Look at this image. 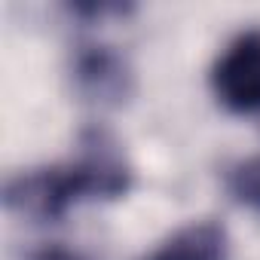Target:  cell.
I'll list each match as a JSON object with an SVG mask.
<instances>
[{
	"label": "cell",
	"mask_w": 260,
	"mask_h": 260,
	"mask_svg": "<svg viewBox=\"0 0 260 260\" xmlns=\"http://www.w3.org/2000/svg\"><path fill=\"white\" fill-rule=\"evenodd\" d=\"M135 184L119 141L107 128H86L80 135V156L61 166L31 169L7 181L4 205L34 223H58L77 202L122 199Z\"/></svg>",
	"instance_id": "1"
},
{
	"label": "cell",
	"mask_w": 260,
	"mask_h": 260,
	"mask_svg": "<svg viewBox=\"0 0 260 260\" xmlns=\"http://www.w3.org/2000/svg\"><path fill=\"white\" fill-rule=\"evenodd\" d=\"M71 83L80 101L98 110H116L135 95V71L107 43H80L71 58Z\"/></svg>",
	"instance_id": "2"
},
{
	"label": "cell",
	"mask_w": 260,
	"mask_h": 260,
	"mask_svg": "<svg viewBox=\"0 0 260 260\" xmlns=\"http://www.w3.org/2000/svg\"><path fill=\"white\" fill-rule=\"evenodd\" d=\"M217 104L239 116L260 113V28L236 34L208 74Z\"/></svg>",
	"instance_id": "3"
},
{
	"label": "cell",
	"mask_w": 260,
	"mask_h": 260,
	"mask_svg": "<svg viewBox=\"0 0 260 260\" xmlns=\"http://www.w3.org/2000/svg\"><path fill=\"white\" fill-rule=\"evenodd\" d=\"M144 260H230V233L211 217L193 220L166 236Z\"/></svg>",
	"instance_id": "4"
},
{
	"label": "cell",
	"mask_w": 260,
	"mask_h": 260,
	"mask_svg": "<svg viewBox=\"0 0 260 260\" xmlns=\"http://www.w3.org/2000/svg\"><path fill=\"white\" fill-rule=\"evenodd\" d=\"M223 184L236 205L248 208L251 214H260V153L230 166Z\"/></svg>",
	"instance_id": "5"
},
{
	"label": "cell",
	"mask_w": 260,
	"mask_h": 260,
	"mask_svg": "<svg viewBox=\"0 0 260 260\" xmlns=\"http://www.w3.org/2000/svg\"><path fill=\"white\" fill-rule=\"evenodd\" d=\"M71 16L77 19H86V22H101V19H110V16H128L132 13V4H110V0H77V4H68L64 7Z\"/></svg>",
	"instance_id": "6"
},
{
	"label": "cell",
	"mask_w": 260,
	"mask_h": 260,
	"mask_svg": "<svg viewBox=\"0 0 260 260\" xmlns=\"http://www.w3.org/2000/svg\"><path fill=\"white\" fill-rule=\"evenodd\" d=\"M28 260H92V257H86L83 251L64 248V245H43V248H34Z\"/></svg>",
	"instance_id": "7"
}]
</instances>
